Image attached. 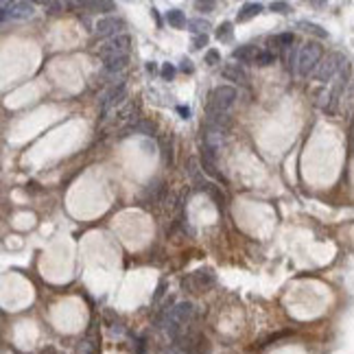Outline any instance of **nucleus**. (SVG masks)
Segmentation results:
<instances>
[{
	"label": "nucleus",
	"instance_id": "32",
	"mask_svg": "<svg viewBox=\"0 0 354 354\" xmlns=\"http://www.w3.org/2000/svg\"><path fill=\"white\" fill-rule=\"evenodd\" d=\"M145 68H147V73H158V64L156 62H147V66H145Z\"/></svg>",
	"mask_w": 354,
	"mask_h": 354
},
{
	"label": "nucleus",
	"instance_id": "25",
	"mask_svg": "<svg viewBox=\"0 0 354 354\" xmlns=\"http://www.w3.org/2000/svg\"><path fill=\"white\" fill-rule=\"evenodd\" d=\"M208 40H210L208 35H195L192 37V48H195V51H201L203 46H208Z\"/></svg>",
	"mask_w": 354,
	"mask_h": 354
},
{
	"label": "nucleus",
	"instance_id": "27",
	"mask_svg": "<svg viewBox=\"0 0 354 354\" xmlns=\"http://www.w3.org/2000/svg\"><path fill=\"white\" fill-rule=\"evenodd\" d=\"M179 70H181L184 75H192V73H195V66H192V62H190L188 57H184V59L179 62Z\"/></svg>",
	"mask_w": 354,
	"mask_h": 354
},
{
	"label": "nucleus",
	"instance_id": "29",
	"mask_svg": "<svg viewBox=\"0 0 354 354\" xmlns=\"http://www.w3.org/2000/svg\"><path fill=\"white\" fill-rule=\"evenodd\" d=\"M195 9L197 11H203V13H210V11H214L217 9V2H195Z\"/></svg>",
	"mask_w": 354,
	"mask_h": 354
},
{
	"label": "nucleus",
	"instance_id": "9",
	"mask_svg": "<svg viewBox=\"0 0 354 354\" xmlns=\"http://www.w3.org/2000/svg\"><path fill=\"white\" fill-rule=\"evenodd\" d=\"M258 53H261V48H256L254 44H241L239 48L232 51V59L239 62L241 66L243 64H254L256 62V57H258Z\"/></svg>",
	"mask_w": 354,
	"mask_h": 354
},
{
	"label": "nucleus",
	"instance_id": "26",
	"mask_svg": "<svg viewBox=\"0 0 354 354\" xmlns=\"http://www.w3.org/2000/svg\"><path fill=\"white\" fill-rule=\"evenodd\" d=\"M162 156L167 164H173V147H171V142H162Z\"/></svg>",
	"mask_w": 354,
	"mask_h": 354
},
{
	"label": "nucleus",
	"instance_id": "17",
	"mask_svg": "<svg viewBox=\"0 0 354 354\" xmlns=\"http://www.w3.org/2000/svg\"><path fill=\"white\" fill-rule=\"evenodd\" d=\"M81 9H92V13H96V11H101V13H107L112 15V11H116V4L114 2H81L79 4Z\"/></svg>",
	"mask_w": 354,
	"mask_h": 354
},
{
	"label": "nucleus",
	"instance_id": "23",
	"mask_svg": "<svg viewBox=\"0 0 354 354\" xmlns=\"http://www.w3.org/2000/svg\"><path fill=\"white\" fill-rule=\"evenodd\" d=\"M203 64H208V66L221 64V53L217 51V48H208L206 55H203Z\"/></svg>",
	"mask_w": 354,
	"mask_h": 354
},
{
	"label": "nucleus",
	"instance_id": "7",
	"mask_svg": "<svg viewBox=\"0 0 354 354\" xmlns=\"http://www.w3.org/2000/svg\"><path fill=\"white\" fill-rule=\"evenodd\" d=\"M35 13V7L31 2H2V22L7 20H29Z\"/></svg>",
	"mask_w": 354,
	"mask_h": 354
},
{
	"label": "nucleus",
	"instance_id": "2",
	"mask_svg": "<svg viewBox=\"0 0 354 354\" xmlns=\"http://www.w3.org/2000/svg\"><path fill=\"white\" fill-rule=\"evenodd\" d=\"M236 96H239V92L232 86H217L208 94L206 114H228V109L236 103Z\"/></svg>",
	"mask_w": 354,
	"mask_h": 354
},
{
	"label": "nucleus",
	"instance_id": "14",
	"mask_svg": "<svg viewBox=\"0 0 354 354\" xmlns=\"http://www.w3.org/2000/svg\"><path fill=\"white\" fill-rule=\"evenodd\" d=\"M223 77L225 79H232V81H239V84H247V75H245V70L241 68V64H228L223 68Z\"/></svg>",
	"mask_w": 354,
	"mask_h": 354
},
{
	"label": "nucleus",
	"instance_id": "1",
	"mask_svg": "<svg viewBox=\"0 0 354 354\" xmlns=\"http://www.w3.org/2000/svg\"><path fill=\"white\" fill-rule=\"evenodd\" d=\"M322 57H324V46L322 44L319 42H306L300 51H297V62H295L297 75L300 77L315 75V70H317L319 64H322Z\"/></svg>",
	"mask_w": 354,
	"mask_h": 354
},
{
	"label": "nucleus",
	"instance_id": "20",
	"mask_svg": "<svg viewBox=\"0 0 354 354\" xmlns=\"http://www.w3.org/2000/svg\"><path fill=\"white\" fill-rule=\"evenodd\" d=\"M206 192L210 197L214 199V203H217V206L223 210L225 208V203H228V199H225V195H223V190H221V188L217 186V184H208V188H206Z\"/></svg>",
	"mask_w": 354,
	"mask_h": 354
},
{
	"label": "nucleus",
	"instance_id": "30",
	"mask_svg": "<svg viewBox=\"0 0 354 354\" xmlns=\"http://www.w3.org/2000/svg\"><path fill=\"white\" fill-rule=\"evenodd\" d=\"M271 11H275V13H289L291 7L286 2H271Z\"/></svg>",
	"mask_w": 354,
	"mask_h": 354
},
{
	"label": "nucleus",
	"instance_id": "18",
	"mask_svg": "<svg viewBox=\"0 0 354 354\" xmlns=\"http://www.w3.org/2000/svg\"><path fill=\"white\" fill-rule=\"evenodd\" d=\"M214 37H217L221 44L230 42L232 37H234V24H232V22H223V24H219V29H217V33H214Z\"/></svg>",
	"mask_w": 354,
	"mask_h": 354
},
{
	"label": "nucleus",
	"instance_id": "6",
	"mask_svg": "<svg viewBox=\"0 0 354 354\" xmlns=\"http://www.w3.org/2000/svg\"><path fill=\"white\" fill-rule=\"evenodd\" d=\"M127 96V84L125 81H116L114 86H109V90L103 94L101 98V120L105 118V114H107L109 107H116L118 103H123Z\"/></svg>",
	"mask_w": 354,
	"mask_h": 354
},
{
	"label": "nucleus",
	"instance_id": "15",
	"mask_svg": "<svg viewBox=\"0 0 354 354\" xmlns=\"http://www.w3.org/2000/svg\"><path fill=\"white\" fill-rule=\"evenodd\" d=\"M186 29L190 33H195V35H208V31L212 29V24H210L208 20H203V18H192V20H188Z\"/></svg>",
	"mask_w": 354,
	"mask_h": 354
},
{
	"label": "nucleus",
	"instance_id": "28",
	"mask_svg": "<svg viewBox=\"0 0 354 354\" xmlns=\"http://www.w3.org/2000/svg\"><path fill=\"white\" fill-rule=\"evenodd\" d=\"M44 7H46L48 13H59V11H64L66 9V4L64 2H44Z\"/></svg>",
	"mask_w": 354,
	"mask_h": 354
},
{
	"label": "nucleus",
	"instance_id": "8",
	"mask_svg": "<svg viewBox=\"0 0 354 354\" xmlns=\"http://www.w3.org/2000/svg\"><path fill=\"white\" fill-rule=\"evenodd\" d=\"M192 315V304L190 302H179L169 315V328L175 330L179 328V324H186V319Z\"/></svg>",
	"mask_w": 354,
	"mask_h": 354
},
{
	"label": "nucleus",
	"instance_id": "24",
	"mask_svg": "<svg viewBox=\"0 0 354 354\" xmlns=\"http://www.w3.org/2000/svg\"><path fill=\"white\" fill-rule=\"evenodd\" d=\"M160 73H162V79H167V81H173V77H175V73H177V68H175L173 64H164Z\"/></svg>",
	"mask_w": 354,
	"mask_h": 354
},
{
	"label": "nucleus",
	"instance_id": "31",
	"mask_svg": "<svg viewBox=\"0 0 354 354\" xmlns=\"http://www.w3.org/2000/svg\"><path fill=\"white\" fill-rule=\"evenodd\" d=\"M177 112L181 114V118H190V107H184V105H177Z\"/></svg>",
	"mask_w": 354,
	"mask_h": 354
},
{
	"label": "nucleus",
	"instance_id": "19",
	"mask_svg": "<svg viewBox=\"0 0 354 354\" xmlns=\"http://www.w3.org/2000/svg\"><path fill=\"white\" fill-rule=\"evenodd\" d=\"M192 280H195L197 289H206V286L214 284V273L212 271H197V273H192Z\"/></svg>",
	"mask_w": 354,
	"mask_h": 354
},
{
	"label": "nucleus",
	"instance_id": "11",
	"mask_svg": "<svg viewBox=\"0 0 354 354\" xmlns=\"http://www.w3.org/2000/svg\"><path fill=\"white\" fill-rule=\"evenodd\" d=\"M164 20H167V24L171 26V29H186L188 26L184 11H179V9H169L167 15H164Z\"/></svg>",
	"mask_w": 354,
	"mask_h": 354
},
{
	"label": "nucleus",
	"instance_id": "33",
	"mask_svg": "<svg viewBox=\"0 0 354 354\" xmlns=\"http://www.w3.org/2000/svg\"><path fill=\"white\" fill-rule=\"evenodd\" d=\"M151 15H153V20H156V24H158V26H162V20H160V15H158V9H156V7H151Z\"/></svg>",
	"mask_w": 354,
	"mask_h": 354
},
{
	"label": "nucleus",
	"instance_id": "22",
	"mask_svg": "<svg viewBox=\"0 0 354 354\" xmlns=\"http://www.w3.org/2000/svg\"><path fill=\"white\" fill-rule=\"evenodd\" d=\"M271 42H273L275 46L286 48V46H291V44L295 42V35H293V33H280V35H273V37H271Z\"/></svg>",
	"mask_w": 354,
	"mask_h": 354
},
{
	"label": "nucleus",
	"instance_id": "4",
	"mask_svg": "<svg viewBox=\"0 0 354 354\" xmlns=\"http://www.w3.org/2000/svg\"><path fill=\"white\" fill-rule=\"evenodd\" d=\"M129 48H131V37L123 33V35H116L112 40H107L105 44L98 46L96 55L103 59H109V57H118V55H129Z\"/></svg>",
	"mask_w": 354,
	"mask_h": 354
},
{
	"label": "nucleus",
	"instance_id": "10",
	"mask_svg": "<svg viewBox=\"0 0 354 354\" xmlns=\"http://www.w3.org/2000/svg\"><path fill=\"white\" fill-rule=\"evenodd\" d=\"M129 66V55H118V57H109L103 62V70L107 75H120Z\"/></svg>",
	"mask_w": 354,
	"mask_h": 354
},
{
	"label": "nucleus",
	"instance_id": "3",
	"mask_svg": "<svg viewBox=\"0 0 354 354\" xmlns=\"http://www.w3.org/2000/svg\"><path fill=\"white\" fill-rule=\"evenodd\" d=\"M346 62H348V59H346L341 53H330L328 57H326L324 62L319 64V68L315 70V79L322 81V84H328V81H333L335 77L341 73V68H344Z\"/></svg>",
	"mask_w": 354,
	"mask_h": 354
},
{
	"label": "nucleus",
	"instance_id": "21",
	"mask_svg": "<svg viewBox=\"0 0 354 354\" xmlns=\"http://www.w3.org/2000/svg\"><path fill=\"white\" fill-rule=\"evenodd\" d=\"M256 66H261V68H267V66L275 64V53L273 51H261L256 57V62H254Z\"/></svg>",
	"mask_w": 354,
	"mask_h": 354
},
{
	"label": "nucleus",
	"instance_id": "13",
	"mask_svg": "<svg viewBox=\"0 0 354 354\" xmlns=\"http://www.w3.org/2000/svg\"><path fill=\"white\" fill-rule=\"evenodd\" d=\"M297 26L304 31V33H308V35H315L317 40H328V31L324 29V26H319V24H315V22H306V20H302V22H297Z\"/></svg>",
	"mask_w": 354,
	"mask_h": 354
},
{
	"label": "nucleus",
	"instance_id": "16",
	"mask_svg": "<svg viewBox=\"0 0 354 354\" xmlns=\"http://www.w3.org/2000/svg\"><path fill=\"white\" fill-rule=\"evenodd\" d=\"M145 197L149 199V201H153V203H158V201H162V197H164V186H162V181H151L147 188H145Z\"/></svg>",
	"mask_w": 354,
	"mask_h": 354
},
{
	"label": "nucleus",
	"instance_id": "5",
	"mask_svg": "<svg viewBox=\"0 0 354 354\" xmlns=\"http://www.w3.org/2000/svg\"><path fill=\"white\" fill-rule=\"evenodd\" d=\"M125 20L123 18H118V15H105V18L101 20H96V24H94V33H96V37H116V35H123V31L125 29Z\"/></svg>",
	"mask_w": 354,
	"mask_h": 354
},
{
	"label": "nucleus",
	"instance_id": "12",
	"mask_svg": "<svg viewBox=\"0 0 354 354\" xmlns=\"http://www.w3.org/2000/svg\"><path fill=\"white\" fill-rule=\"evenodd\" d=\"M263 11V4L261 2H245L239 11V15H236V22H247L252 18H256L258 13Z\"/></svg>",
	"mask_w": 354,
	"mask_h": 354
}]
</instances>
